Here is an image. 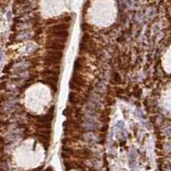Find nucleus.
<instances>
[{
	"mask_svg": "<svg viewBox=\"0 0 171 171\" xmlns=\"http://www.w3.org/2000/svg\"><path fill=\"white\" fill-rule=\"evenodd\" d=\"M65 42H66V40L47 38V43H46V47L48 50L62 52V50L65 48Z\"/></svg>",
	"mask_w": 171,
	"mask_h": 171,
	"instance_id": "obj_1",
	"label": "nucleus"
},
{
	"mask_svg": "<svg viewBox=\"0 0 171 171\" xmlns=\"http://www.w3.org/2000/svg\"><path fill=\"white\" fill-rule=\"evenodd\" d=\"M69 37V31H58V32H53L48 35L47 38H54L59 40H66Z\"/></svg>",
	"mask_w": 171,
	"mask_h": 171,
	"instance_id": "obj_5",
	"label": "nucleus"
},
{
	"mask_svg": "<svg viewBox=\"0 0 171 171\" xmlns=\"http://www.w3.org/2000/svg\"><path fill=\"white\" fill-rule=\"evenodd\" d=\"M59 68L60 66H56V67L51 69H45L42 72V76H44V78H46V77H59L60 75Z\"/></svg>",
	"mask_w": 171,
	"mask_h": 171,
	"instance_id": "obj_4",
	"label": "nucleus"
},
{
	"mask_svg": "<svg viewBox=\"0 0 171 171\" xmlns=\"http://www.w3.org/2000/svg\"><path fill=\"white\" fill-rule=\"evenodd\" d=\"M13 64H14V61L10 62V63L9 64H8V65H6V66H5V69L4 70V72H6L7 71H9L10 69V67H11V66L13 65Z\"/></svg>",
	"mask_w": 171,
	"mask_h": 171,
	"instance_id": "obj_11",
	"label": "nucleus"
},
{
	"mask_svg": "<svg viewBox=\"0 0 171 171\" xmlns=\"http://www.w3.org/2000/svg\"><path fill=\"white\" fill-rule=\"evenodd\" d=\"M5 87H6V82L0 83V89H5Z\"/></svg>",
	"mask_w": 171,
	"mask_h": 171,
	"instance_id": "obj_12",
	"label": "nucleus"
},
{
	"mask_svg": "<svg viewBox=\"0 0 171 171\" xmlns=\"http://www.w3.org/2000/svg\"><path fill=\"white\" fill-rule=\"evenodd\" d=\"M83 66V62L82 61V59H81V58H78L74 63L75 70H78V71L82 70Z\"/></svg>",
	"mask_w": 171,
	"mask_h": 171,
	"instance_id": "obj_9",
	"label": "nucleus"
},
{
	"mask_svg": "<svg viewBox=\"0 0 171 171\" xmlns=\"http://www.w3.org/2000/svg\"><path fill=\"white\" fill-rule=\"evenodd\" d=\"M120 81H121V79H120V75H119L118 73H114L112 75V82L114 83H120Z\"/></svg>",
	"mask_w": 171,
	"mask_h": 171,
	"instance_id": "obj_10",
	"label": "nucleus"
},
{
	"mask_svg": "<svg viewBox=\"0 0 171 171\" xmlns=\"http://www.w3.org/2000/svg\"><path fill=\"white\" fill-rule=\"evenodd\" d=\"M69 28H70V25L68 23H57L50 27L47 29V35H49L51 33L58 32V31H68Z\"/></svg>",
	"mask_w": 171,
	"mask_h": 171,
	"instance_id": "obj_3",
	"label": "nucleus"
},
{
	"mask_svg": "<svg viewBox=\"0 0 171 171\" xmlns=\"http://www.w3.org/2000/svg\"><path fill=\"white\" fill-rule=\"evenodd\" d=\"M60 64H61V60L53 59L52 57H49V56L46 55L44 58V64L47 66H53V67H56V66H59Z\"/></svg>",
	"mask_w": 171,
	"mask_h": 171,
	"instance_id": "obj_6",
	"label": "nucleus"
},
{
	"mask_svg": "<svg viewBox=\"0 0 171 171\" xmlns=\"http://www.w3.org/2000/svg\"><path fill=\"white\" fill-rule=\"evenodd\" d=\"M69 101H70V102H72V103L78 104L81 101V98H79L76 94L72 92V93H70V95H69Z\"/></svg>",
	"mask_w": 171,
	"mask_h": 171,
	"instance_id": "obj_8",
	"label": "nucleus"
},
{
	"mask_svg": "<svg viewBox=\"0 0 171 171\" xmlns=\"http://www.w3.org/2000/svg\"><path fill=\"white\" fill-rule=\"evenodd\" d=\"M0 145H5V139L3 137H0Z\"/></svg>",
	"mask_w": 171,
	"mask_h": 171,
	"instance_id": "obj_13",
	"label": "nucleus"
},
{
	"mask_svg": "<svg viewBox=\"0 0 171 171\" xmlns=\"http://www.w3.org/2000/svg\"><path fill=\"white\" fill-rule=\"evenodd\" d=\"M69 85H70V87L72 89H75V90H81V88L84 86V80H83L82 77L79 76L78 74L73 73Z\"/></svg>",
	"mask_w": 171,
	"mask_h": 171,
	"instance_id": "obj_2",
	"label": "nucleus"
},
{
	"mask_svg": "<svg viewBox=\"0 0 171 171\" xmlns=\"http://www.w3.org/2000/svg\"><path fill=\"white\" fill-rule=\"evenodd\" d=\"M46 55L49 56V57H52L53 59L61 60L62 58H63V53L60 51H53V50H48L46 53Z\"/></svg>",
	"mask_w": 171,
	"mask_h": 171,
	"instance_id": "obj_7",
	"label": "nucleus"
}]
</instances>
